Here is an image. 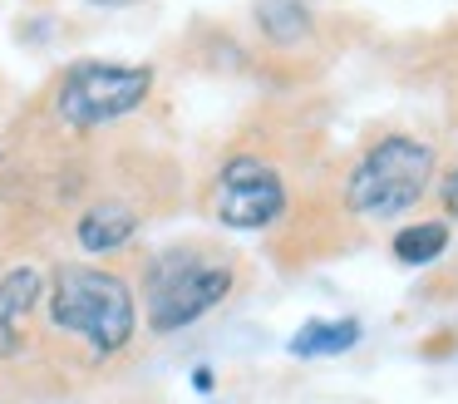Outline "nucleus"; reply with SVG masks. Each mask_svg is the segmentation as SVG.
Segmentation results:
<instances>
[{
	"mask_svg": "<svg viewBox=\"0 0 458 404\" xmlns=\"http://www.w3.org/2000/svg\"><path fill=\"white\" fill-rule=\"evenodd\" d=\"M45 321L55 335L84 345L94 360H114L139 335V291L119 271L94 262H60L45 276Z\"/></svg>",
	"mask_w": 458,
	"mask_h": 404,
	"instance_id": "obj_1",
	"label": "nucleus"
},
{
	"mask_svg": "<svg viewBox=\"0 0 458 404\" xmlns=\"http://www.w3.org/2000/svg\"><path fill=\"white\" fill-rule=\"evenodd\" d=\"M143 321L153 335H178L237 291V256L227 246L178 242L143 262Z\"/></svg>",
	"mask_w": 458,
	"mask_h": 404,
	"instance_id": "obj_2",
	"label": "nucleus"
},
{
	"mask_svg": "<svg viewBox=\"0 0 458 404\" xmlns=\"http://www.w3.org/2000/svg\"><path fill=\"white\" fill-rule=\"evenodd\" d=\"M438 153L419 133H385L355 158L345 177V207L365 222H394L434 187Z\"/></svg>",
	"mask_w": 458,
	"mask_h": 404,
	"instance_id": "obj_3",
	"label": "nucleus"
},
{
	"mask_svg": "<svg viewBox=\"0 0 458 404\" xmlns=\"http://www.w3.org/2000/svg\"><path fill=\"white\" fill-rule=\"evenodd\" d=\"M153 94V69L148 64H109V59H80L64 69L55 84V118L74 133H94L133 108H143Z\"/></svg>",
	"mask_w": 458,
	"mask_h": 404,
	"instance_id": "obj_4",
	"label": "nucleus"
},
{
	"mask_svg": "<svg viewBox=\"0 0 458 404\" xmlns=\"http://www.w3.org/2000/svg\"><path fill=\"white\" fill-rule=\"evenodd\" d=\"M208 207L232 232H267L286 217L291 193H286V177L276 173V163H267L261 153H232L212 177Z\"/></svg>",
	"mask_w": 458,
	"mask_h": 404,
	"instance_id": "obj_5",
	"label": "nucleus"
},
{
	"mask_svg": "<svg viewBox=\"0 0 458 404\" xmlns=\"http://www.w3.org/2000/svg\"><path fill=\"white\" fill-rule=\"evenodd\" d=\"M45 305V271L40 266H11L0 276V360H15L30 340V321Z\"/></svg>",
	"mask_w": 458,
	"mask_h": 404,
	"instance_id": "obj_6",
	"label": "nucleus"
},
{
	"mask_svg": "<svg viewBox=\"0 0 458 404\" xmlns=\"http://www.w3.org/2000/svg\"><path fill=\"white\" fill-rule=\"evenodd\" d=\"M143 217L133 202H119V197H104V202H89L74 222V242L84 246L89 256H114L139 236Z\"/></svg>",
	"mask_w": 458,
	"mask_h": 404,
	"instance_id": "obj_7",
	"label": "nucleus"
},
{
	"mask_svg": "<svg viewBox=\"0 0 458 404\" xmlns=\"http://www.w3.org/2000/svg\"><path fill=\"white\" fill-rule=\"evenodd\" d=\"M360 345V321L355 315H340V321H306L291 335V355L301 360H330V355H345Z\"/></svg>",
	"mask_w": 458,
	"mask_h": 404,
	"instance_id": "obj_8",
	"label": "nucleus"
},
{
	"mask_svg": "<svg viewBox=\"0 0 458 404\" xmlns=\"http://www.w3.org/2000/svg\"><path fill=\"white\" fill-rule=\"evenodd\" d=\"M257 30L271 45L291 49V45H301V39H310L316 15H310L306 0H257Z\"/></svg>",
	"mask_w": 458,
	"mask_h": 404,
	"instance_id": "obj_9",
	"label": "nucleus"
},
{
	"mask_svg": "<svg viewBox=\"0 0 458 404\" xmlns=\"http://www.w3.org/2000/svg\"><path fill=\"white\" fill-rule=\"evenodd\" d=\"M448 252V222H414L394 232V256L404 266H428Z\"/></svg>",
	"mask_w": 458,
	"mask_h": 404,
	"instance_id": "obj_10",
	"label": "nucleus"
},
{
	"mask_svg": "<svg viewBox=\"0 0 458 404\" xmlns=\"http://www.w3.org/2000/svg\"><path fill=\"white\" fill-rule=\"evenodd\" d=\"M444 212L458 222V173H448V183H444Z\"/></svg>",
	"mask_w": 458,
	"mask_h": 404,
	"instance_id": "obj_11",
	"label": "nucleus"
},
{
	"mask_svg": "<svg viewBox=\"0 0 458 404\" xmlns=\"http://www.w3.org/2000/svg\"><path fill=\"white\" fill-rule=\"evenodd\" d=\"M89 5H104V10H119V5H133V0H89Z\"/></svg>",
	"mask_w": 458,
	"mask_h": 404,
	"instance_id": "obj_12",
	"label": "nucleus"
}]
</instances>
